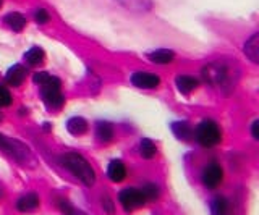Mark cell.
<instances>
[{"instance_id": "cell-1", "label": "cell", "mask_w": 259, "mask_h": 215, "mask_svg": "<svg viewBox=\"0 0 259 215\" xmlns=\"http://www.w3.org/2000/svg\"><path fill=\"white\" fill-rule=\"evenodd\" d=\"M60 162L65 169H68V172L75 175L83 185H86V186L94 185L96 173L84 157H81L79 154H65V155H62Z\"/></svg>"}, {"instance_id": "cell-2", "label": "cell", "mask_w": 259, "mask_h": 215, "mask_svg": "<svg viewBox=\"0 0 259 215\" xmlns=\"http://www.w3.org/2000/svg\"><path fill=\"white\" fill-rule=\"evenodd\" d=\"M194 136H196V141L202 147H214L222 141L221 128H219V125L212 120L201 122L196 126V130H194Z\"/></svg>"}, {"instance_id": "cell-3", "label": "cell", "mask_w": 259, "mask_h": 215, "mask_svg": "<svg viewBox=\"0 0 259 215\" xmlns=\"http://www.w3.org/2000/svg\"><path fill=\"white\" fill-rule=\"evenodd\" d=\"M42 91H40V95H42V100L46 102V105L49 110H60L65 103V97L60 91V79L51 76L49 81L44 83Z\"/></svg>"}, {"instance_id": "cell-4", "label": "cell", "mask_w": 259, "mask_h": 215, "mask_svg": "<svg viewBox=\"0 0 259 215\" xmlns=\"http://www.w3.org/2000/svg\"><path fill=\"white\" fill-rule=\"evenodd\" d=\"M118 201H120L121 205H123V209L126 212H132V210L140 209V207L146 202V199L141 194L140 189H136V188H126V189H121L120 191Z\"/></svg>"}, {"instance_id": "cell-5", "label": "cell", "mask_w": 259, "mask_h": 215, "mask_svg": "<svg viewBox=\"0 0 259 215\" xmlns=\"http://www.w3.org/2000/svg\"><path fill=\"white\" fill-rule=\"evenodd\" d=\"M222 178H224V170H222V167L215 162L206 165L204 170H202V175H201L202 185L209 189L217 188L222 183Z\"/></svg>"}, {"instance_id": "cell-6", "label": "cell", "mask_w": 259, "mask_h": 215, "mask_svg": "<svg viewBox=\"0 0 259 215\" xmlns=\"http://www.w3.org/2000/svg\"><path fill=\"white\" fill-rule=\"evenodd\" d=\"M202 76L210 84H222L227 79V68L219 63H209L202 70Z\"/></svg>"}, {"instance_id": "cell-7", "label": "cell", "mask_w": 259, "mask_h": 215, "mask_svg": "<svg viewBox=\"0 0 259 215\" xmlns=\"http://www.w3.org/2000/svg\"><path fill=\"white\" fill-rule=\"evenodd\" d=\"M132 83L136 87H141V89H154L157 87L160 83V78L154 73H146V71H136L132 75Z\"/></svg>"}, {"instance_id": "cell-8", "label": "cell", "mask_w": 259, "mask_h": 215, "mask_svg": "<svg viewBox=\"0 0 259 215\" xmlns=\"http://www.w3.org/2000/svg\"><path fill=\"white\" fill-rule=\"evenodd\" d=\"M0 149H4L8 154H12L13 157L18 158V160H21V157H28V149H24L18 141L8 139L2 136V134H0Z\"/></svg>"}, {"instance_id": "cell-9", "label": "cell", "mask_w": 259, "mask_h": 215, "mask_svg": "<svg viewBox=\"0 0 259 215\" xmlns=\"http://www.w3.org/2000/svg\"><path fill=\"white\" fill-rule=\"evenodd\" d=\"M26 75H28V70L23 65H20V63H16V65H13L7 71V83L16 87V86L23 84V81L26 79Z\"/></svg>"}, {"instance_id": "cell-10", "label": "cell", "mask_w": 259, "mask_h": 215, "mask_svg": "<svg viewBox=\"0 0 259 215\" xmlns=\"http://www.w3.org/2000/svg\"><path fill=\"white\" fill-rule=\"evenodd\" d=\"M175 84H177V89L180 91L182 94H190L191 91H194L198 87L199 81L194 76H188V75H180L177 76L175 79Z\"/></svg>"}, {"instance_id": "cell-11", "label": "cell", "mask_w": 259, "mask_h": 215, "mask_svg": "<svg viewBox=\"0 0 259 215\" xmlns=\"http://www.w3.org/2000/svg\"><path fill=\"white\" fill-rule=\"evenodd\" d=\"M16 207H18L20 212H32L36 210L39 207V196L36 193H29L26 196H23L18 199V202H16Z\"/></svg>"}, {"instance_id": "cell-12", "label": "cell", "mask_w": 259, "mask_h": 215, "mask_svg": "<svg viewBox=\"0 0 259 215\" xmlns=\"http://www.w3.org/2000/svg\"><path fill=\"white\" fill-rule=\"evenodd\" d=\"M5 21V25L10 28L12 31H15V33H20V31L24 29V26H26V18L23 17L21 13L18 12H12V13H8L7 17L4 18Z\"/></svg>"}, {"instance_id": "cell-13", "label": "cell", "mask_w": 259, "mask_h": 215, "mask_svg": "<svg viewBox=\"0 0 259 215\" xmlns=\"http://www.w3.org/2000/svg\"><path fill=\"white\" fill-rule=\"evenodd\" d=\"M107 175H109V178L112 181H115V183H120L121 180H123L126 177V169H125V165L121 160H112L109 164V169H107Z\"/></svg>"}, {"instance_id": "cell-14", "label": "cell", "mask_w": 259, "mask_h": 215, "mask_svg": "<svg viewBox=\"0 0 259 215\" xmlns=\"http://www.w3.org/2000/svg\"><path fill=\"white\" fill-rule=\"evenodd\" d=\"M67 130L73 136H81L88 131V122L81 117H73L67 122Z\"/></svg>"}, {"instance_id": "cell-15", "label": "cell", "mask_w": 259, "mask_h": 215, "mask_svg": "<svg viewBox=\"0 0 259 215\" xmlns=\"http://www.w3.org/2000/svg\"><path fill=\"white\" fill-rule=\"evenodd\" d=\"M174 134L182 141H190L193 138V128L188 122H175L172 123Z\"/></svg>"}, {"instance_id": "cell-16", "label": "cell", "mask_w": 259, "mask_h": 215, "mask_svg": "<svg viewBox=\"0 0 259 215\" xmlns=\"http://www.w3.org/2000/svg\"><path fill=\"white\" fill-rule=\"evenodd\" d=\"M174 57H175V53L167 49H159V50H154V52L148 53V59L152 63H159V65H165V63L172 62Z\"/></svg>"}, {"instance_id": "cell-17", "label": "cell", "mask_w": 259, "mask_h": 215, "mask_svg": "<svg viewBox=\"0 0 259 215\" xmlns=\"http://www.w3.org/2000/svg\"><path fill=\"white\" fill-rule=\"evenodd\" d=\"M245 53L249 57L251 62H259V34H254L245 45Z\"/></svg>"}, {"instance_id": "cell-18", "label": "cell", "mask_w": 259, "mask_h": 215, "mask_svg": "<svg viewBox=\"0 0 259 215\" xmlns=\"http://www.w3.org/2000/svg\"><path fill=\"white\" fill-rule=\"evenodd\" d=\"M96 134H97V139L102 141V142H107L113 138V128L109 122H99L96 126Z\"/></svg>"}, {"instance_id": "cell-19", "label": "cell", "mask_w": 259, "mask_h": 215, "mask_svg": "<svg viewBox=\"0 0 259 215\" xmlns=\"http://www.w3.org/2000/svg\"><path fill=\"white\" fill-rule=\"evenodd\" d=\"M24 60H26V63H29L31 67H36L39 63H42L44 50L40 49V47H31V49L24 53Z\"/></svg>"}, {"instance_id": "cell-20", "label": "cell", "mask_w": 259, "mask_h": 215, "mask_svg": "<svg viewBox=\"0 0 259 215\" xmlns=\"http://www.w3.org/2000/svg\"><path fill=\"white\" fill-rule=\"evenodd\" d=\"M210 212H212V215H227V212H229V202H227V199L222 196L214 197L212 202H210Z\"/></svg>"}, {"instance_id": "cell-21", "label": "cell", "mask_w": 259, "mask_h": 215, "mask_svg": "<svg viewBox=\"0 0 259 215\" xmlns=\"http://www.w3.org/2000/svg\"><path fill=\"white\" fill-rule=\"evenodd\" d=\"M140 152H141V155L144 158H152L154 155H156V152H157L156 144H154L151 139L144 138V139L140 141Z\"/></svg>"}, {"instance_id": "cell-22", "label": "cell", "mask_w": 259, "mask_h": 215, "mask_svg": "<svg viewBox=\"0 0 259 215\" xmlns=\"http://www.w3.org/2000/svg\"><path fill=\"white\" fill-rule=\"evenodd\" d=\"M141 194L144 196L146 201H156V199L159 197V188L154 185V183H146V185L143 186Z\"/></svg>"}, {"instance_id": "cell-23", "label": "cell", "mask_w": 259, "mask_h": 215, "mask_svg": "<svg viewBox=\"0 0 259 215\" xmlns=\"http://www.w3.org/2000/svg\"><path fill=\"white\" fill-rule=\"evenodd\" d=\"M12 103V94L5 86L0 84V107H8Z\"/></svg>"}, {"instance_id": "cell-24", "label": "cell", "mask_w": 259, "mask_h": 215, "mask_svg": "<svg viewBox=\"0 0 259 215\" xmlns=\"http://www.w3.org/2000/svg\"><path fill=\"white\" fill-rule=\"evenodd\" d=\"M34 20H36V23H39V25H44V23H47L49 20H51V17H49L47 10L39 9V10H36V13H34Z\"/></svg>"}, {"instance_id": "cell-25", "label": "cell", "mask_w": 259, "mask_h": 215, "mask_svg": "<svg viewBox=\"0 0 259 215\" xmlns=\"http://www.w3.org/2000/svg\"><path fill=\"white\" fill-rule=\"evenodd\" d=\"M51 76L52 75L46 73V71H40V73H36L34 76H32V81H34L36 84H39V86H42L44 83L49 81V78H51Z\"/></svg>"}, {"instance_id": "cell-26", "label": "cell", "mask_w": 259, "mask_h": 215, "mask_svg": "<svg viewBox=\"0 0 259 215\" xmlns=\"http://www.w3.org/2000/svg\"><path fill=\"white\" fill-rule=\"evenodd\" d=\"M102 205H104V210H105V212H107L109 215H113L115 209H113V202L110 201L109 197H104V199H102Z\"/></svg>"}, {"instance_id": "cell-27", "label": "cell", "mask_w": 259, "mask_h": 215, "mask_svg": "<svg viewBox=\"0 0 259 215\" xmlns=\"http://www.w3.org/2000/svg\"><path fill=\"white\" fill-rule=\"evenodd\" d=\"M251 134H253L254 139H259V120H254L251 125Z\"/></svg>"}, {"instance_id": "cell-28", "label": "cell", "mask_w": 259, "mask_h": 215, "mask_svg": "<svg viewBox=\"0 0 259 215\" xmlns=\"http://www.w3.org/2000/svg\"><path fill=\"white\" fill-rule=\"evenodd\" d=\"M60 209H62V212L65 213V215H68L73 209H71V205L68 204V202H65V201H60Z\"/></svg>"}, {"instance_id": "cell-29", "label": "cell", "mask_w": 259, "mask_h": 215, "mask_svg": "<svg viewBox=\"0 0 259 215\" xmlns=\"http://www.w3.org/2000/svg\"><path fill=\"white\" fill-rule=\"evenodd\" d=\"M68 215H79V213H76V212H75V210H71V212H70V213H68Z\"/></svg>"}, {"instance_id": "cell-30", "label": "cell", "mask_w": 259, "mask_h": 215, "mask_svg": "<svg viewBox=\"0 0 259 215\" xmlns=\"http://www.w3.org/2000/svg\"><path fill=\"white\" fill-rule=\"evenodd\" d=\"M2 5H4V0H0V9H2Z\"/></svg>"}, {"instance_id": "cell-31", "label": "cell", "mask_w": 259, "mask_h": 215, "mask_svg": "<svg viewBox=\"0 0 259 215\" xmlns=\"http://www.w3.org/2000/svg\"><path fill=\"white\" fill-rule=\"evenodd\" d=\"M0 118H2V115H0Z\"/></svg>"}]
</instances>
